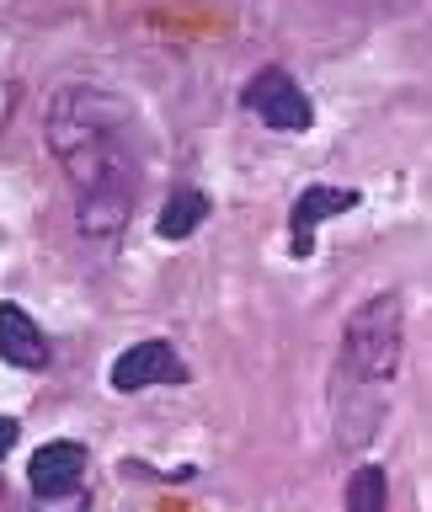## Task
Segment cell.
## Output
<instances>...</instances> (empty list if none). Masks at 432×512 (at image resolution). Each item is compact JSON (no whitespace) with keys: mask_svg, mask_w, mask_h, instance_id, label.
I'll use <instances>...</instances> for the list:
<instances>
[{"mask_svg":"<svg viewBox=\"0 0 432 512\" xmlns=\"http://www.w3.org/2000/svg\"><path fill=\"white\" fill-rule=\"evenodd\" d=\"M246 107H251L267 128H278V134H310V128H315L310 96H304V86H299L288 70H278V64H267V70L251 75Z\"/></svg>","mask_w":432,"mask_h":512,"instance_id":"obj_3","label":"cell"},{"mask_svg":"<svg viewBox=\"0 0 432 512\" xmlns=\"http://www.w3.org/2000/svg\"><path fill=\"white\" fill-rule=\"evenodd\" d=\"M32 491L43 496H75L80 480H86V448L80 443H43L38 454H32Z\"/></svg>","mask_w":432,"mask_h":512,"instance_id":"obj_4","label":"cell"},{"mask_svg":"<svg viewBox=\"0 0 432 512\" xmlns=\"http://www.w3.org/2000/svg\"><path fill=\"white\" fill-rule=\"evenodd\" d=\"M203 214H208L203 192H192V187L187 192H171L166 208H160V219H155V230H160V240H187L203 224Z\"/></svg>","mask_w":432,"mask_h":512,"instance_id":"obj_8","label":"cell"},{"mask_svg":"<svg viewBox=\"0 0 432 512\" xmlns=\"http://www.w3.org/2000/svg\"><path fill=\"white\" fill-rule=\"evenodd\" d=\"M400 347H406V326H400V299L395 294H374L363 299L347 320L342 336V368L363 384H390L400 368Z\"/></svg>","mask_w":432,"mask_h":512,"instance_id":"obj_2","label":"cell"},{"mask_svg":"<svg viewBox=\"0 0 432 512\" xmlns=\"http://www.w3.org/2000/svg\"><path fill=\"white\" fill-rule=\"evenodd\" d=\"M363 6H384V0H363Z\"/></svg>","mask_w":432,"mask_h":512,"instance_id":"obj_11","label":"cell"},{"mask_svg":"<svg viewBox=\"0 0 432 512\" xmlns=\"http://www.w3.org/2000/svg\"><path fill=\"white\" fill-rule=\"evenodd\" d=\"M384 496H390L384 470L379 464H358L352 480H347V512H384Z\"/></svg>","mask_w":432,"mask_h":512,"instance_id":"obj_9","label":"cell"},{"mask_svg":"<svg viewBox=\"0 0 432 512\" xmlns=\"http://www.w3.org/2000/svg\"><path fill=\"white\" fill-rule=\"evenodd\" d=\"M347 208H358V192L352 187H304L294 198V256H310L315 246V230L326 224L331 214H347Z\"/></svg>","mask_w":432,"mask_h":512,"instance_id":"obj_6","label":"cell"},{"mask_svg":"<svg viewBox=\"0 0 432 512\" xmlns=\"http://www.w3.org/2000/svg\"><path fill=\"white\" fill-rule=\"evenodd\" d=\"M11 443H16V416H0V459L11 454Z\"/></svg>","mask_w":432,"mask_h":512,"instance_id":"obj_10","label":"cell"},{"mask_svg":"<svg viewBox=\"0 0 432 512\" xmlns=\"http://www.w3.org/2000/svg\"><path fill=\"white\" fill-rule=\"evenodd\" d=\"M43 134L70 182L75 224L86 235H118L144 182L139 118L128 112V102L102 86H80V80L54 86L43 107Z\"/></svg>","mask_w":432,"mask_h":512,"instance_id":"obj_1","label":"cell"},{"mask_svg":"<svg viewBox=\"0 0 432 512\" xmlns=\"http://www.w3.org/2000/svg\"><path fill=\"white\" fill-rule=\"evenodd\" d=\"M176 374H182V363H176L171 342H134L112 363V390H150V384H166Z\"/></svg>","mask_w":432,"mask_h":512,"instance_id":"obj_5","label":"cell"},{"mask_svg":"<svg viewBox=\"0 0 432 512\" xmlns=\"http://www.w3.org/2000/svg\"><path fill=\"white\" fill-rule=\"evenodd\" d=\"M0 358L16 368H43L48 363V342L32 326V315L22 304H0Z\"/></svg>","mask_w":432,"mask_h":512,"instance_id":"obj_7","label":"cell"}]
</instances>
